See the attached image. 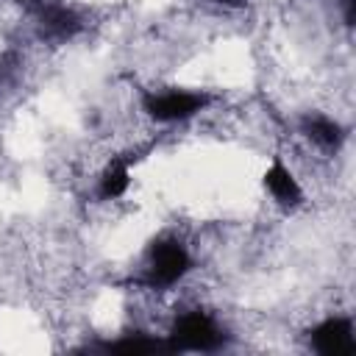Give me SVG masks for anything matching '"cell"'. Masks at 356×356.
I'll return each instance as SVG.
<instances>
[{
  "instance_id": "cell-1",
  "label": "cell",
  "mask_w": 356,
  "mask_h": 356,
  "mask_svg": "<svg viewBox=\"0 0 356 356\" xmlns=\"http://www.w3.org/2000/svg\"><path fill=\"white\" fill-rule=\"evenodd\" d=\"M170 350H220L225 331L206 312H186L175 320L172 331L164 337Z\"/></svg>"
},
{
  "instance_id": "cell-2",
  "label": "cell",
  "mask_w": 356,
  "mask_h": 356,
  "mask_svg": "<svg viewBox=\"0 0 356 356\" xmlns=\"http://www.w3.org/2000/svg\"><path fill=\"white\" fill-rule=\"evenodd\" d=\"M192 267V259H189V250L172 239V236H164V239H156L150 245V253H147V275H145V284L147 286H172L175 281H181Z\"/></svg>"
},
{
  "instance_id": "cell-3",
  "label": "cell",
  "mask_w": 356,
  "mask_h": 356,
  "mask_svg": "<svg viewBox=\"0 0 356 356\" xmlns=\"http://www.w3.org/2000/svg\"><path fill=\"white\" fill-rule=\"evenodd\" d=\"M211 97L206 92H186V89H170V92H147L142 97L145 111L159 122H178L195 117Z\"/></svg>"
},
{
  "instance_id": "cell-4",
  "label": "cell",
  "mask_w": 356,
  "mask_h": 356,
  "mask_svg": "<svg viewBox=\"0 0 356 356\" xmlns=\"http://www.w3.org/2000/svg\"><path fill=\"white\" fill-rule=\"evenodd\" d=\"M312 348L323 356H339V353H353L356 339H353V323L348 317H328L312 331Z\"/></svg>"
},
{
  "instance_id": "cell-5",
  "label": "cell",
  "mask_w": 356,
  "mask_h": 356,
  "mask_svg": "<svg viewBox=\"0 0 356 356\" xmlns=\"http://www.w3.org/2000/svg\"><path fill=\"white\" fill-rule=\"evenodd\" d=\"M39 31L47 39H70L81 31V19L75 17L72 8L58 6V3H47L39 8Z\"/></svg>"
},
{
  "instance_id": "cell-6",
  "label": "cell",
  "mask_w": 356,
  "mask_h": 356,
  "mask_svg": "<svg viewBox=\"0 0 356 356\" xmlns=\"http://www.w3.org/2000/svg\"><path fill=\"white\" fill-rule=\"evenodd\" d=\"M264 186H267V192L273 195V200H278L281 206H298L300 197H303V192H300L295 175L284 167L281 159H275V161L270 164V170L264 172Z\"/></svg>"
},
{
  "instance_id": "cell-7",
  "label": "cell",
  "mask_w": 356,
  "mask_h": 356,
  "mask_svg": "<svg viewBox=\"0 0 356 356\" xmlns=\"http://www.w3.org/2000/svg\"><path fill=\"white\" fill-rule=\"evenodd\" d=\"M303 134L314 142V145H320L323 150H337L339 147V142H342V128H339V122H334L331 117H323V114H306L303 117Z\"/></svg>"
},
{
  "instance_id": "cell-8",
  "label": "cell",
  "mask_w": 356,
  "mask_h": 356,
  "mask_svg": "<svg viewBox=\"0 0 356 356\" xmlns=\"http://www.w3.org/2000/svg\"><path fill=\"white\" fill-rule=\"evenodd\" d=\"M128 184H131V172H128V161L125 159H114L106 170H103V175H100V197L103 200H114V197H120L125 189H128Z\"/></svg>"
},
{
  "instance_id": "cell-9",
  "label": "cell",
  "mask_w": 356,
  "mask_h": 356,
  "mask_svg": "<svg viewBox=\"0 0 356 356\" xmlns=\"http://www.w3.org/2000/svg\"><path fill=\"white\" fill-rule=\"evenodd\" d=\"M108 350H122V353H150V350H170L167 339H150L142 334H131L120 342H111Z\"/></svg>"
},
{
  "instance_id": "cell-10",
  "label": "cell",
  "mask_w": 356,
  "mask_h": 356,
  "mask_svg": "<svg viewBox=\"0 0 356 356\" xmlns=\"http://www.w3.org/2000/svg\"><path fill=\"white\" fill-rule=\"evenodd\" d=\"M214 3H222V6H242L245 0H214Z\"/></svg>"
}]
</instances>
